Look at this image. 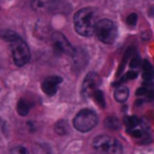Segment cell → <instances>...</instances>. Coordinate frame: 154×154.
Returning <instances> with one entry per match:
<instances>
[{
  "instance_id": "ba28073f",
  "label": "cell",
  "mask_w": 154,
  "mask_h": 154,
  "mask_svg": "<svg viewBox=\"0 0 154 154\" xmlns=\"http://www.w3.org/2000/svg\"><path fill=\"white\" fill-rule=\"evenodd\" d=\"M61 0H32L31 7L37 12H55L60 8Z\"/></svg>"
},
{
  "instance_id": "5bb4252c",
  "label": "cell",
  "mask_w": 154,
  "mask_h": 154,
  "mask_svg": "<svg viewBox=\"0 0 154 154\" xmlns=\"http://www.w3.org/2000/svg\"><path fill=\"white\" fill-rule=\"evenodd\" d=\"M105 125L108 129H111V130H118L119 126H120V123H119L118 118H116V117H108L105 120Z\"/></svg>"
},
{
  "instance_id": "2e32d148",
  "label": "cell",
  "mask_w": 154,
  "mask_h": 154,
  "mask_svg": "<svg viewBox=\"0 0 154 154\" xmlns=\"http://www.w3.org/2000/svg\"><path fill=\"white\" fill-rule=\"evenodd\" d=\"M91 96H94V100H95V102L100 106V107H105L106 106V102H105V97H103V93L101 91V90H95L94 93H93V95Z\"/></svg>"
},
{
  "instance_id": "9c48e42d",
  "label": "cell",
  "mask_w": 154,
  "mask_h": 154,
  "mask_svg": "<svg viewBox=\"0 0 154 154\" xmlns=\"http://www.w3.org/2000/svg\"><path fill=\"white\" fill-rule=\"evenodd\" d=\"M63 82V78L60 76H49L46 79H43L41 88L43 90V93L48 96H52L57 93L58 90V85Z\"/></svg>"
},
{
  "instance_id": "ac0fdd59",
  "label": "cell",
  "mask_w": 154,
  "mask_h": 154,
  "mask_svg": "<svg viewBox=\"0 0 154 154\" xmlns=\"http://www.w3.org/2000/svg\"><path fill=\"white\" fill-rule=\"evenodd\" d=\"M10 154H29L28 149L23 146H17L10 150Z\"/></svg>"
},
{
  "instance_id": "9a60e30c",
  "label": "cell",
  "mask_w": 154,
  "mask_h": 154,
  "mask_svg": "<svg viewBox=\"0 0 154 154\" xmlns=\"http://www.w3.org/2000/svg\"><path fill=\"white\" fill-rule=\"evenodd\" d=\"M124 123H125V125H126V129L129 130V129H131V128L138 125V124L141 123V119L137 118L136 116H129V117H126V118L124 119Z\"/></svg>"
},
{
  "instance_id": "7c38bea8",
  "label": "cell",
  "mask_w": 154,
  "mask_h": 154,
  "mask_svg": "<svg viewBox=\"0 0 154 154\" xmlns=\"http://www.w3.org/2000/svg\"><path fill=\"white\" fill-rule=\"evenodd\" d=\"M128 96H129V89H128L126 87L119 85V87L116 88V90H114V99H116L118 102H124V101H126Z\"/></svg>"
},
{
  "instance_id": "4fadbf2b",
  "label": "cell",
  "mask_w": 154,
  "mask_h": 154,
  "mask_svg": "<svg viewBox=\"0 0 154 154\" xmlns=\"http://www.w3.org/2000/svg\"><path fill=\"white\" fill-rule=\"evenodd\" d=\"M0 37L4 40V41H7V42H13V41H16V40H18V38H20V36L16 32V31H13V30H11V29H5V30H2V31H0Z\"/></svg>"
},
{
  "instance_id": "603a6c76",
  "label": "cell",
  "mask_w": 154,
  "mask_h": 154,
  "mask_svg": "<svg viewBox=\"0 0 154 154\" xmlns=\"http://www.w3.org/2000/svg\"><path fill=\"white\" fill-rule=\"evenodd\" d=\"M148 91H149V88H147V87H141L140 89L136 90V95H137V96H147Z\"/></svg>"
},
{
  "instance_id": "5b68a950",
  "label": "cell",
  "mask_w": 154,
  "mask_h": 154,
  "mask_svg": "<svg viewBox=\"0 0 154 154\" xmlns=\"http://www.w3.org/2000/svg\"><path fill=\"white\" fill-rule=\"evenodd\" d=\"M11 53L13 63L17 66H24L30 60V51L26 42L20 37L13 42H11Z\"/></svg>"
},
{
  "instance_id": "30bf717a",
  "label": "cell",
  "mask_w": 154,
  "mask_h": 154,
  "mask_svg": "<svg viewBox=\"0 0 154 154\" xmlns=\"http://www.w3.org/2000/svg\"><path fill=\"white\" fill-rule=\"evenodd\" d=\"M71 57L76 69H83V66L88 63V54L83 48H75Z\"/></svg>"
},
{
  "instance_id": "6da1fadb",
  "label": "cell",
  "mask_w": 154,
  "mask_h": 154,
  "mask_svg": "<svg viewBox=\"0 0 154 154\" xmlns=\"http://www.w3.org/2000/svg\"><path fill=\"white\" fill-rule=\"evenodd\" d=\"M96 25V14L91 7H84L78 10L73 16V26L77 34L84 37H89L94 34Z\"/></svg>"
},
{
  "instance_id": "ffe728a7",
  "label": "cell",
  "mask_w": 154,
  "mask_h": 154,
  "mask_svg": "<svg viewBox=\"0 0 154 154\" xmlns=\"http://www.w3.org/2000/svg\"><path fill=\"white\" fill-rule=\"evenodd\" d=\"M137 77V72L136 71H129V72H126L125 75H124V77L120 79V82H125V81H129V79H134V78H136Z\"/></svg>"
},
{
  "instance_id": "52a82bcc",
  "label": "cell",
  "mask_w": 154,
  "mask_h": 154,
  "mask_svg": "<svg viewBox=\"0 0 154 154\" xmlns=\"http://www.w3.org/2000/svg\"><path fill=\"white\" fill-rule=\"evenodd\" d=\"M100 83H101V79H100L99 75L95 73V72H89L85 76V78L83 79V83H82V88H81L82 95L84 97L91 96L93 93L99 89Z\"/></svg>"
},
{
  "instance_id": "d6986e66",
  "label": "cell",
  "mask_w": 154,
  "mask_h": 154,
  "mask_svg": "<svg viewBox=\"0 0 154 154\" xmlns=\"http://www.w3.org/2000/svg\"><path fill=\"white\" fill-rule=\"evenodd\" d=\"M140 64H141V58L138 55H134L130 60V67L131 69H137V67H140Z\"/></svg>"
},
{
  "instance_id": "44dd1931",
  "label": "cell",
  "mask_w": 154,
  "mask_h": 154,
  "mask_svg": "<svg viewBox=\"0 0 154 154\" xmlns=\"http://www.w3.org/2000/svg\"><path fill=\"white\" fill-rule=\"evenodd\" d=\"M126 23L130 25V26H134L136 23H137V14L136 13H130L126 18Z\"/></svg>"
},
{
  "instance_id": "277c9868",
  "label": "cell",
  "mask_w": 154,
  "mask_h": 154,
  "mask_svg": "<svg viewBox=\"0 0 154 154\" xmlns=\"http://www.w3.org/2000/svg\"><path fill=\"white\" fill-rule=\"evenodd\" d=\"M97 124V116L94 111L84 108L79 111L73 118V126L81 132H88Z\"/></svg>"
},
{
  "instance_id": "3957f363",
  "label": "cell",
  "mask_w": 154,
  "mask_h": 154,
  "mask_svg": "<svg viewBox=\"0 0 154 154\" xmlns=\"http://www.w3.org/2000/svg\"><path fill=\"white\" fill-rule=\"evenodd\" d=\"M94 34L102 43L111 45L117 38V26L111 19H100L96 22Z\"/></svg>"
},
{
  "instance_id": "8fae6325",
  "label": "cell",
  "mask_w": 154,
  "mask_h": 154,
  "mask_svg": "<svg viewBox=\"0 0 154 154\" xmlns=\"http://www.w3.org/2000/svg\"><path fill=\"white\" fill-rule=\"evenodd\" d=\"M30 108H31V103H30V101L26 100L25 97H22V99L17 102V112H18V114L22 116V117L26 116V114L29 113Z\"/></svg>"
},
{
  "instance_id": "7402d4cb",
  "label": "cell",
  "mask_w": 154,
  "mask_h": 154,
  "mask_svg": "<svg viewBox=\"0 0 154 154\" xmlns=\"http://www.w3.org/2000/svg\"><path fill=\"white\" fill-rule=\"evenodd\" d=\"M142 76H143V78H144L146 81H152V79H154V70L143 71Z\"/></svg>"
},
{
  "instance_id": "7a4b0ae2",
  "label": "cell",
  "mask_w": 154,
  "mask_h": 154,
  "mask_svg": "<svg viewBox=\"0 0 154 154\" xmlns=\"http://www.w3.org/2000/svg\"><path fill=\"white\" fill-rule=\"evenodd\" d=\"M93 147L103 154H122L123 147L118 140L108 135H99L93 141Z\"/></svg>"
},
{
  "instance_id": "8992f818",
  "label": "cell",
  "mask_w": 154,
  "mask_h": 154,
  "mask_svg": "<svg viewBox=\"0 0 154 154\" xmlns=\"http://www.w3.org/2000/svg\"><path fill=\"white\" fill-rule=\"evenodd\" d=\"M51 41H52V47L55 52V54L59 55H72L73 53V47L71 46V43L67 41V38L59 31H55L52 34L51 36Z\"/></svg>"
},
{
  "instance_id": "e0dca14e",
  "label": "cell",
  "mask_w": 154,
  "mask_h": 154,
  "mask_svg": "<svg viewBox=\"0 0 154 154\" xmlns=\"http://www.w3.org/2000/svg\"><path fill=\"white\" fill-rule=\"evenodd\" d=\"M67 125L64 120H59L57 124H55V132L59 134V135H65L67 132Z\"/></svg>"
}]
</instances>
